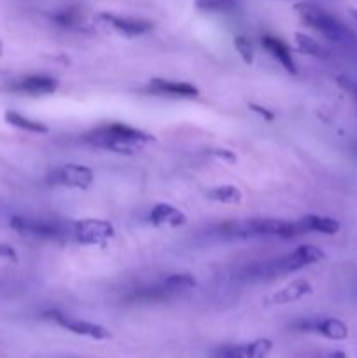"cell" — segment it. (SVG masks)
Listing matches in <instances>:
<instances>
[{
  "mask_svg": "<svg viewBox=\"0 0 357 358\" xmlns=\"http://www.w3.org/2000/svg\"><path fill=\"white\" fill-rule=\"evenodd\" d=\"M10 227L23 236H35L42 238V240H59L69 233L72 236V224H63L49 219H35V217H13Z\"/></svg>",
  "mask_w": 357,
  "mask_h": 358,
  "instance_id": "obj_4",
  "label": "cell"
},
{
  "mask_svg": "<svg viewBox=\"0 0 357 358\" xmlns=\"http://www.w3.org/2000/svg\"><path fill=\"white\" fill-rule=\"evenodd\" d=\"M115 229L111 222L102 219H80L72 222V236L80 245L105 247L114 238Z\"/></svg>",
  "mask_w": 357,
  "mask_h": 358,
  "instance_id": "obj_7",
  "label": "cell"
},
{
  "mask_svg": "<svg viewBox=\"0 0 357 358\" xmlns=\"http://www.w3.org/2000/svg\"><path fill=\"white\" fill-rule=\"evenodd\" d=\"M59 83L51 76L44 73H34V76H24L21 79L13 80L7 90L13 93L30 94V96H42V94H52L58 90Z\"/></svg>",
  "mask_w": 357,
  "mask_h": 358,
  "instance_id": "obj_11",
  "label": "cell"
},
{
  "mask_svg": "<svg viewBox=\"0 0 357 358\" xmlns=\"http://www.w3.org/2000/svg\"><path fill=\"white\" fill-rule=\"evenodd\" d=\"M149 220L153 226L158 227H181L188 222V217L168 203H158L153 206L149 213Z\"/></svg>",
  "mask_w": 357,
  "mask_h": 358,
  "instance_id": "obj_14",
  "label": "cell"
},
{
  "mask_svg": "<svg viewBox=\"0 0 357 358\" xmlns=\"http://www.w3.org/2000/svg\"><path fill=\"white\" fill-rule=\"evenodd\" d=\"M147 93L156 94V96H167V98H178V100H191L200 94L198 87L192 86L189 83H181V80H170V79H150L146 87Z\"/></svg>",
  "mask_w": 357,
  "mask_h": 358,
  "instance_id": "obj_12",
  "label": "cell"
},
{
  "mask_svg": "<svg viewBox=\"0 0 357 358\" xmlns=\"http://www.w3.org/2000/svg\"><path fill=\"white\" fill-rule=\"evenodd\" d=\"M220 231L233 238H280L293 240L303 236V226L298 222H289L284 219H251V220H230L223 224Z\"/></svg>",
  "mask_w": 357,
  "mask_h": 358,
  "instance_id": "obj_2",
  "label": "cell"
},
{
  "mask_svg": "<svg viewBox=\"0 0 357 358\" xmlns=\"http://www.w3.org/2000/svg\"><path fill=\"white\" fill-rule=\"evenodd\" d=\"M86 142L98 149L130 156V154L139 152L146 143L154 142V136L125 122H112V124L100 126L88 133Z\"/></svg>",
  "mask_w": 357,
  "mask_h": 358,
  "instance_id": "obj_1",
  "label": "cell"
},
{
  "mask_svg": "<svg viewBox=\"0 0 357 358\" xmlns=\"http://www.w3.org/2000/svg\"><path fill=\"white\" fill-rule=\"evenodd\" d=\"M251 108H252V110H254V112H258L259 115H262V117H265L266 121H273V117H275V115H273V112H268L265 107H259V105L251 103Z\"/></svg>",
  "mask_w": 357,
  "mask_h": 358,
  "instance_id": "obj_28",
  "label": "cell"
},
{
  "mask_svg": "<svg viewBox=\"0 0 357 358\" xmlns=\"http://www.w3.org/2000/svg\"><path fill=\"white\" fill-rule=\"evenodd\" d=\"M163 282L164 285L170 287L177 296L181 292H186V290L192 289V287L196 285V280L192 278V275H189V273H175V275H168Z\"/></svg>",
  "mask_w": 357,
  "mask_h": 358,
  "instance_id": "obj_22",
  "label": "cell"
},
{
  "mask_svg": "<svg viewBox=\"0 0 357 358\" xmlns=\"http://www.w3.org/2000/svg\"><path fill=\"white\" fill-rule=\"evenodd\" d=\"M6 121L9 122L10 126H14V128H20L28 133H35V135H46V133H49V128L44 124V122L24 117L23 114H20V112H14V110L6 112Z\"/></svg>",
  "mask_w": 357,
  "mask_h": 358,
  "instance_id": "obj_18",
  "label": "cell"
},
{
  "mask_svg": "<svg viewBox=\"0 0 357 358\" xmlns=\"http://www.w3.org/2000/svg\"><path fill=\"white\" fill-rule=\"evenodd\" d=\"M42 318H44V320L52 322V324L65 329V331L72 332V334L94 339V341H107V339L112 338L111 331L105 329L104 325L93 324V322H88V320H80V318H74L70 317V315L62 313L59 310L44 311V313H42Z\"/></svg>",
  "mask_w": 357,
  "mask_h": 358,
  "instance_id": "obj_6",
  "label": "cell"
},
{
  "mask_svg": "<svg viewBox=\"0 0 357 358\" xmlns=\"http://www.w3.org/2000/svg\"><path fill=\"white\" fill-rule=\"evenodd\" d=\"M300 224L303 226L304 233H322V234H336L340 231V222L332 217L326 215H315V213H310V215H304L300 219Z\"/></svg>",
  "mask_w": 357,
  "mask_h": 358,
  "instance_id": "obj_16",
  "label": "cell"
},
{
  "mask_svg": "<svg viewBox=\"0 0 357 358\" xmlns=\"http://www.w3.org/2000/svg\"><path fill=\"white\" fill-rule=\"evenodd\" d=\"M262 48L284 66L289 73L296 76L298 73V65L293 58V52L290 48L282 41V38L275 37V35H262Z\"/></svg>",
  "mask_w": 357,
  "mask_h": 358,
  "instance_id": "obj_13",
  "label": "cell"
},
{
  "mask_svg": "<svg viewBox=\"0 0 357 358\" xmlns=\"http://www.w3.org/2000/svg\"><path fill=\"white\" fill-rule=\"evenodd\" d=\"M294 41H296L298 51L303 52V55L314 56V58H328V49L322 48V44H318L315 38H312L310 35H304L301 31L294 34Z\"/></svg>",
  "mask_w": 357,
  "mask_h": 358,
  "instance_id": "obj_20",
  "label": "cell"
},
{
  "mask_svg": "<svg viewBox=\"0 0 357 358\" xmlns=\"http://www.w3.org/2000/svg\"><path fill=\"white\" fill-rule=\"evenodd\" d=\"M210 152H212L216 157H219V159L227 161V163H234V161H237V156H234V154L231 152V150H226V149H214V150H210Z\"/></svg>",
  "mask_w": 357,
  "mask_h": 358,
  "instance_id": "obj_27",
  "label": "cell"
},
{
  "mask_svg": "<svg viewBox=\"0 0 357 358\" xmlns=\"http://www.w3.org/2000/svg\"><path fill=\"white\" fill-rule=\"evenodd\" d=\"M52 21L58 27L69 28V30H83L86 27V16L80 7H69V9L59 10L52 16Z\"/></svg>",
  "mask_w": 357,
  "mask_h": 358,
  "instance_id": "obj_17",
  "label": "cell"
},
{
  "mask_svg": "<svg viewBox=\"0 0 357 358\" xmlns=\"http://www.w3.org/2000/svg\"><path fill=\"white\" fill-rule=\"evenodd\" d=\"M4 55V44H2V41H0V56Z\"/></svg>",
  "mask_w": 357,
  "mask_h": 358,
  "instance_id": "obj_31",
  "label": "cell"
},
{
  "mask_svg": "<svg viewBox=\"0 0 357 358\" xmlns=\"http://www.w3.org/2000/svg\"><path fill=\"white\" fill-rule=\"evenodd\" d=\"M329 358H346V355H345V352H340L338 350V352H332Z\"/></svg>",
  "mask_w": 357,
  "mask_h": 358,
  "instance_id": "obj_29",
  "label": "cell"
},
{
  "mask_svg": "<svg viewBox=\"0 0 357 358\" xmlns=\"http://www.w3.org/2000/svg\"><path fill=\"white\" fill-rule=\"evenodd\" d=\"M244 0H195V6L203 13H231Z\"/></svg>",
  "mask_w": 357,
  "mask_h": 358,
  "instance_id": "obj_21",
  "label": "cell"
},
{
  "mask_svg": "<svg viewBox=\"0 0 357 358\" xmlns=\"http://www.w3.org/2000/svg\"><path fill=\"white\" fill-rule=\"evenodd\" d=\"M94 182V173L91 168L80 164H62L48 173V184L56 187H70L86 191Z\"/></svg>",
  "mask_w": 357,
  "mask_h": 358,
  "instance_id": "obj_9",
  "label": "cell"
},
{
  "mask_svg": "<svg viewBox=\"0 0 357 358\" xmlns=\"http://www.w3.org/2000/svg\"><path fill=\"white\" fill-rule=\"evenodd\" d=\"M0 257L9 259V261H13V262L18 261L16 250H14L10 245H6V243H0Z\"/></svg>",
  "mask_w": 357,
  "mask_h": 358,
  "instance_id": "obj_26",
  "label": "cell"
},
{
  "mask_svg": "<svg viewBox=\"0 0 357 358\" xmlns=\"http://www.w3.org/2000/svg\"><path fill=\"white\" fill-rule=\"evenodd\" d=\"M352 16H354V20H356V23H357V9L352 10Z\"/></svg>",
  "mask_w": 357,
  "mask_h": 358,
  "instance_id": "obj_30",
  "label": "cell"
},
{
  "mask_svg": "<svg viewBox=\"0 0 357 358\" xmlns=\"http://www.w3.org/2000/svg\"><path fill=\"white\" fill-rule=\"evenodd\" d=\"M234 49H237L240 58L244 59L247 65H252V63H254V45H252L251 38L244 37V35H238V37L234 38Z\"/></svg>",
  "mask_w": 357,
  "mask_h": 358,
  "instance_id": "obj_24",
  "label": "cell"
},
{
  "mask_svg": "<svg viewBox=\"0 0 357 358\" xmlns=\"http://www.w3.org/2000/svg\"><path fill=\"white\" fill-rule=\"evenodd\" d=\"M338 84L343 87V90L349 91V93L352 94V98L356 100V103H357V83L356 80L349 79V77H338Z\"/></svg>",
  "mask_w": 357,
  "mask_h": 358,
  "instance_id": "obj_25",
  "label": "cell"
},
{
  "mask_svg": "<svg viewBox=\"0 0 357 358\" xmlns=\"http://www.w3.org/2000/svg\"><path fill=\"white\" fill-rule=\"evenodd\" d=\"M326 259V254L315 245H300V247L294 248L290 254L284 255V257L273 261V264H270L268 273L270 275H287V273H296L300 269L308 268V266L318 264Z\"/></svg>",
  "mask_w": 357,
  "mask_h": 358,
  "instance_id": "obj_5",
  "label": "cell"
},
{
  "mask_svg": "<svg viewBox=\"0 0 357 358\" xmlns=\"http://www.w3.org/2000/svg\"><path fill=\"white\" fill-rule=\"evenodd\" d=\"M314 294V287L307 280H293L290 283H287L286 287H282L280 290H276L272 296V304L276 306H284V304L296 303V301L303 299V297Z\"/></svg>",
  "mask_w": 357,
  "mask_h": 358,
  "instance_id": "obj_15",
  "label": "cell"
},
{
  "mask_svg": "<svg viewBox=\"0 0 357 358\" xmlns=\"http://www.w3.org/2000/svg\"><path fill=\"white\" fill-rule=\"evenodd\" d=\"M294 10L307 27L314 28L315 31H318V34L324 35L329 41L336 42V44H349V42L356 41L352 31L343 24V21H340L335 14H331L324 7L317 6V3L298 2L294 6Z\"/></svg>",
  "mask_w": 357,
  "mask_h": 358,
  "instance_id": "obj_3",
  "label": "cell"
},
{
  "mask_svg": "<svg viewBox=\"0 0 357 358\" xmlns=\"http://www.w3.org/2000/svg\"><path fill=\"white\" fill-rule=\"evenodd\" d=\"M210 201L224 203V205H238L241 201V191L234 185H217L205 192Z\"/></svg>",
  "mask_w": 357,
  "mask_h": 358,
  "instance_id": "obj_19",
  "label": "cell"
},
{
  "mask_svg": "<svg viewBox=\"0 0 357 358\" xmlns=\"http://www.w3.org/2000/svg\"><path fill=\"white\" fill-rule=\"evenodd\" d=\"M94 20L102 24V27L108 28V30L115 31V34L122 35V37H140V35L149 34L154 28V23L147 17H136V16H121V14L114 13H98Z\"/></svg>",
  "mask_w": 357,
  "mask_h": 358,
  "instance_id": "obj_8",
  "label": "cell"
},
{
  "mask_svg": "<svg viewBox=\"0 0 357 358\" xmlns=\"http://www.w3.org/2000/svg\"><path fill=\"white\" fill-rule=\"evenodd\" d=\"M214 358H252L251 352H248V343L247 345H226L220 346Z\"/></svg>",
  "mask_w": 357,
  "mask_h": 358,
  "instance_id": "obj_23",
  "label": "cell"
},
{
  "mask_svg": "<svg viewBox=\"0 0 357 358\" xmlns=\"http://www.w3.org/2000/svg\"><path fill=\"white\" fill-rule=\"evenodd\" d=\"M294 329L301 332H314V334H321L324 338L332 339V341H343L349 338V327L345 322L340 318L326 317V318H308V320H301L294 324Z\"/></svg>",
  "mask_w": 357,
  "mask_h": 358,
  "instance_id": "obj_10",
  "label": "cell"
}]
</instances>
